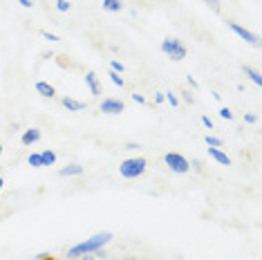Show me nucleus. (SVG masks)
Returning a JSON list of instances; mask_svg holds the SVG:
<instances>
[{
  "instance_id": "1",
  "label": "nucleus",
  "mask_w": 262,
  "mask_h": 260,
  "mask_svg": "<svg viewBox=\"0 0 262 260\" xmlns=\"http://www.w3.org/2000/svg\"><path fill=\"white\" fill-rule=\"evenodd\" d=\"M112 240V233L110 231H101V233H94L92 238H85L83 242H79V245H74L72 249L68 251V256L70 258H81V256H85V253H97L101 251L105 245Z\"/></svg>"
},
{
  "instance_id": "2",
  "label": "nucleus",
  "mask_w": 262,
  "mask_h": 260,
  "mask_svg": "<svg viewBox=\"0 0 262 260\" xmlns=\"http://www.w3.org/2000/svg\"><path fill=\"white\" fill-rule=\"evenodd\" d=\"M146 168H148L146 157H130V159H123L121 162L119 173H121V177H126V180H135V177L144 175Z\"/></svg>"
},
{
  "instance_id": "3",
  "label": "nucleus",
  "mask_w": 262,
  "mask_h": 260,
  "mask_svg": "<svg viewBox=\"0 0 262 260\" xmlns=\"http://www.w3.org/2000/svg\"><path fill=\"white\" fill-rule=\"evenodd\" d=\"M162 52L164 54H168L172 61H182V58H186V47H184L182 40H177V38H166L164 43H162Z\"/></svg>"
},
{
  "instance_id": "4",
  "label": "nucleus",
  "mask_w": 262,
  "mask_h": 260,
  "mask_svg": "<svg viewBox=\"0 0 262 260\" xmlns=\"http://www.w3.org/2000/svg\"><path fill=\"white\" fill-rule=\"evenodd\" d=\"M164 162H166V166H168L170 170H175V173H188L190 170V162L184 155H180V153H168V155L164 157Z\"/></svg>"
},
{
  "instance_id": "5",
  "label": "nucleus",
  "mask_w": 262,
  "mask_h": 260,
  "mask_svg": "<svg viewBox=\"0 0 262 260\" xmlns=\"http://www.w3.org/2000/svg\"><path fill=\"white\" fill-rule=\"evenodd\" d=\"M226 25H229V29H233V32L237 34V36H240L242 40H247V43L249 45H253V47H258L260 45V38L258 36H255V34L253 32H249V29L247 27H242V25H237V23H226Z\"/></svg>"
},
{
  "instance_id": "6",
  "label": "nucleus",
  "mask_w": 262,
  "mask_h": 260,
  "mask_svg": "<svg viewBox=\"0 0 262 260\" xmlns=\"http://www.w3.org/2000/svg\"><path fill=\"white\" fill-rule=\"evenodd\" d=\"M123 108L126 105L119 99H103V103H101V112H105V115H121Z\"/></svg>"
},
{
  "instance_id": "7",
  "label": "nucleus",
  "mask_w": 262,
  "mask_h": 260,
  "mask_svg": "<svg viewBox=\"0 0 262 260\" xmlns=\"http://www.w3.org/2000/svg\"><path fill=\"white\" fill-rule=\"evenodd\" d=\"M85 85H88V90H90L94 97L97 94H101V83H99V76L94 74V72H88L85 74Z\"/></svg>"
},
{
  "instance_id": "8",
  "label": "nucleus",
  "mask_w": 262,
  "mask_h": 260,
  "mask_svg": "<svg viewBox=\"0 0 262 260\" xmlns=\"http://www.w3.org/2000/svg\"><path fill=\"white\" fill-rule=\"evenodd\" d=\"M208 155H211L213 159H215L217 164H222V166H229V164H231L229 155H226L224 150H220V148H211V146H208Z\"/></svg>"
},
{
  "instance_id": "9",
  "label": "nucleus",
  "mask_w": 262,
  "mask_h": 260,
  "mask_svg": "<svg viewBox=\"0 0 262 260\" xmlns=\"http://www.w3.org/2000/svg\"><path fill=\"white\" fill-rule=\"evenodd\" d=\"M40 139V130L38 128H29L23 133V144L25 146H32V144H36V141Z\"/></svg>"
},
{
  "instance_id": "10",
  "label": "nucleus",
  "mask_w": 262,
  "mask_h": 260,
  "mask_svg": "<svg viewBox=\"0 0 262 260\" xmlns=\"http://www.w3.org/2000/svg\"><path fill=\"white\" fill-rule=\"evenodd\" d=\"M36 92L40 94V97H47V99H52L56 94L54 85H50L47 81H38V83H36Z\"/></svg>"
},
{
  "instance_id": "11",
  "label": "nucleus",
  "mask_w": 262,
  "mask_h": 260,
  "mask_svg": "<svg viewBox=\"0 0 262 260\" xmlns=\"http://www.w3.org/2000/svg\"><path fill=\"white\" fill-rule=\"evenodd\" d=\"M81 173H83V166H79V164H70V166H63L58 170L61 177H74V175H81Z\"/></svg>"
},
{
  "instance_id": "12",
  "label": "nucleus",
  "mask_w": 262,
  "mask_h": 260,
  "mask_svg": "<svg viewBox=\"0 0 262 260\" xmlns=\"http://www.w3.org/2000/svg\"><path fill=\"white\" fill-rule=\"evenodd\" d=\"M61 103H63L68 110H72V112H79V110L85 108V103L76 101V99H72V97H63V101H61Z\"/></svg>"
},
{
  "instance_id": "13",
  "label": "nucleus",
  "mask_w": 262,
  "mask_h": 260,
  "mask_svg": "<svg viewBox=\"0 0 262 260\" xmlns=\"http://www.w3.org/2000/svg\"><path fill=\"white\" fill-rule=\"evenodd\" d=\"M244 74H247L249 76V79H251L253 81V83L255 85H262V76H260V72H258V70H253V68H249V65H244Z\"/></svg>"
},
{
  "instance_id": "14",
  "label": "nucleus",
  "mask_w": 262,
  "mask_h": 260,
  "mask_svg": "<svg viewBox=\"0 0 262 260\" xmlns=\"http://www.w3.org/2000/svg\"><path fill=\"white\" fill-rule=\"evenodd\" d=\"M103 9L105 11H121L123 0H103Z\"/></svg>"
},
{
  "instance_id": "15",
  "label": "nucleus",
  "mask_w": 262,
  "mask_h": 260,
  "mask_svg": "<svg viewBox=\"0 0 262 260\" xmlns=\"http://www.w3.org/2000/svg\"><path fill=\"white\" fill-rule=\"evenodd\" d=\"M40 162H43V166H52V164L56 162V153L54 150H43L40 153Z\"/></svg>"
},
{
  "instance_id": "16",
  "label": "nucleus",
  "mask_w": 262,
  "mask_h": 260,
  "mask_svg": "<svg viewBox=\"0 0 262 260\" xmlns=\"http://www.w3.org/2000/svg\"><path fill=\"white\" fill-rule=\"evenodd\" d=\"M27 162H29V166H34V168L43 166V162H40V153H32V155L27 157Z\"/></svg>"
},
{
  "instance_id": "17",
  "label": "nucleus",
  "mask_w": 262,
  "mask_h": 260,
  "mask_svg": "<svg viewBox=\"0 0 262 260\" xmlns=\"http://www.w3.org/2000/svg\"><path fill=\"white\" fill-rule=\"evenodd\" d=\"M204 141H206L208 146H211V148H220V146H222V139H220V137H213V135H206Z\"/></svg>"
},
{
  "instance_id": "18",
  "label": "nucleus",
  "mask_w": 262,
  "mask_h": 260,
  "mask_svg": "<svg viewBox=\"0 0 262 260\" xmlns=\"http://www.w3.org/2000/svg\"><path fill=\"white\" fill-rule=\"evenodd\" d=\"M164 101H168L172 108H177V105H180V99L175 97V92H166V94H164Z\"/></svg>"
},
{
  "instance_id": "19",
  "label": "nucleus",
  "mask_w": 262,
  "mask_h": 260,
  "mask_svg": "<svg viewBox=\"0 0 262 260\" xmlns=\"http://www.w3.org/2000/svg\"><path fill=\"white\" fill-rule=\"evenodd\" d=\"M110 79H112V83H115V85H119V88H123V76L121 74H117V72H112V70H110Z\"/></svg>"
},
{
  "instance_id": "20",
  "label": "nucleus",
  "mask_w": 262,
  "mask_h": 260,
  "mask_svg": "<svg viewBox=\"0 0 262 260\" xmlns=\"http://www.w3.org/2000/svg\"><path fill=\"white\" fill-rule=\"evenodd\" d=\"M110 68H112V72H117V74H123V72H126V68H123L121 61H112Z\"/></svg>"
},
{
  "instance_id": "21",
  "label": "nucleus",
  "mask_w": 262,
  "mask_h": 260,
  "mask_svg": "<svg viewBox=\"0 0 262 260\" xmlns=\"http://www.w3.org/2000/svg\"><path fill=\"white\" fill-rule=\"evenodd\" d=\"M204 3L208 5V7H211L213 11H215V14H220V9H222V5H220V0H204Z\"/></svg>"
},
{
  "instance_id": "22",
  "label": "nucleus",
  "mask_w": 262,
  "mask_h": 260,
  "mask_svg": "<svg viewBox=\"0 0 262 260\" xmlns=\"http://www.w3.org/2000/svg\"><path fill=\"white\" fill-rule=\"evenodd\" d=\"M56 9L58 11H70V3L68 0H56Z\"/></svg>"
},
{
  "instance_id": "23",
  "label": "nucleus",
  "mask_w": 262,
  "mask_h": 260,
  "mask_svg": "<svg viewBox=\"0 0 262 260\" xmlns=\"http://www.w3.org/2000/svg\"><path fill=\"white\" fill-rule=\"evenodd\" d=\"M220 117H222V119H233V112H231L229 108H222V110H220Z\"/></svg>"
},
{
  "instance_id": "24",
  "label": "nucleus",
  "mask_w": 262,
  "mask_h": 260,
  "mask_svg": "<svg viewBox=\"0 0 262 260\" xmlns=\"http://www.w3.org/2000/svg\"><path fill=\"white\" fill-rule=\"evenodd\" d=\"M133 101H137V103H146V99L141 97L139 92H135V94H133Z\"/></svg>"
},
{
  "instance_id": "25",
  "label": "nucleus",
  "mask_w": 262,
  "mask_h": 260,
  "mask_svg": "<svg viewBox=\"0 0 262 260\" xmlns=\"http://www.w3.org/2000/svg\"><path fill=\"white\" fill-rule=\"evenodd\" d=\"M38 260H61V258H56V256H50V253H40Z\"/></svg>"
},
{
  "instance_id": "26",
  "label": "nucleus",
  "mask_w": 262,
  "mask_h": 260,
  "mask_svg": "<svg viewBox=\"0 0 262 260\" xmlns=\"http://www.w3.org/2000/svg\"><path fill=\"white\" fill-rule=\"evenodd\" d=\"M244 121H247V123H255V121H258V117H255V115H244Z\"/></svg>"
},
{
  "instance_id": "27",
  "label": "nucleus",
  "mask_w": 262,
  "mask_h": 260,
  "mask_svg": "<svg viewBox=\"0 0 262 260\" xmlns=\"http://www.w3.org/2000/svg\"><path fill=\"white\" fill-rule=\"evenodd\" d=\"M43 36H45L47 40H61V38L56 36V34H50V32H43Z\"/></svg>"
},
{
  "instance_id": "28",
  "label": "nucleus",
  "mask_w": 262,
  "mask_h": 260,
  "mask_svg": "<svg viewBox=\"0 0 262 260\" xmlns=\"http://www.w3.org/2000/svg\"><path fill=\"white\" fill-rule=\"evenodd\" d=\"M184 94V101H186V103H193V94H190V92H182Z\"/></svg>"
},
{
  "instance_id": "29",
  "label": "nucleus",
  "mask_w": 262,
  "mask_h": 260,
  "mask_svg": "<svg viewBox=\"0 0 262 260\" xmlns=\"http://www.w3.org/2000/svg\"><path fill=\"white\" fill-rule=\"evenodd\" d=\"M202 123H204V126H206V128H213V121H211V119H208V117H202Z\"/></svg>"
},
{
  "instance_id": "30",
  "label": "nucleus",
  "mask_w": 262,
  "mask_h": 260,
  "mask_svg": "<svg viewBox=\"0 0 262 260\" xmlns=\"http://www.w3.org/2000/svg\"><path fill=\"white\" fill-rule=\"evenodd\" d=\"M188 85H190V88H193V90H198V81H195V79H193V76H188Z\"/></svg>"
},
{
  "instance_id": "31",
  "label": "nucleus",
  "mask_w": 262,
  "mask_h": 260,
  "mask_svg": "<svg viewBox=\"0 0 262 260\" xmlns=\"http://www.w3.org/2000/svg\"><path fill=\"white\" fill-rule=\"evenodd\" d=\"M18 3L23 5V7H32V5H34V3H32V0H18Z\"/></svg>"
},
{
  "instance_id": "32",
  "label": "nucleus",
  "mask_w": 262,
  "mask_h": 260,
  "mask_svg": "<svg viewBox=\"0 0 262 260\" xmlns=\"http://www.w3.org/2000/svg\"><path fill=\"white\" fill-rule=\"evenodd\" d=\"M81 260H94L92 253H85V256H81Z\"/></svg>"
},
{
  "instance_id": "33",
  "label": "nucleus",
  "mask_w": 262,
  "mask_h": 260,
  "mask_svg": "<svg viewBox=\"0 0 262 260\" xmlns=\"http://www.w3.org/2000/svg\"><path fill=\"white\" fill-rule=\"evenodd\" d=\"M3 184H5V182H3V177H0V191H3Z\"/></svg>"
},
{
  "instance_id": "34",
  "label": "nucleus",
  "mask_w": 262,
  "mask_h": 260,
  "mask_svg": "<svg viewBox=\"0 0 262 260\" xmlns=\"http://www.w3.org/2000/svg\"><path fill=\"white\" fill-rule=\"evenodd\" d=\"M0 155H3V144H0Z\"/></svg>"
}]
</instances>
